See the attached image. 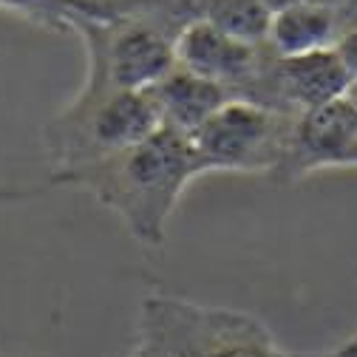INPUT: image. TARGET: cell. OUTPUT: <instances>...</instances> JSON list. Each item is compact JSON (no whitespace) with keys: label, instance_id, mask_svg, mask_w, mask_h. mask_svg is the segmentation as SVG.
<instances>
[{"label":"cell","instance_id":"7","mask_svg":"<svg viewBox=\"0 0 357 357\" xmlns=\"http://www.w3.org/2000/svg\"><path fill=\"white\" fill-rule=\"evenodd\" d=\"M270 49V46H266ZM354 74L335 46L303 54H273L264 74L261 105L289 116L324 108L349 94Z\"/></svg>","mask_w":357,"mask_h":357},{"label":"cell","instance_id":"6","mask_svg":"<svg viewBox=\"0 0 357 357\" xmlns=\"http://www.w3.org/2000/svg\"><path fill=\"white\" fill-rule=\"evenodd\" d=\"M176 66L225 85L236 100L261 105L264 74L270 63L266 43L241 40L210 23H190L173 37Z\"/></svg>","mask_w":357,"mask_h":357},{"label":"cell","instance_id":"3","mask_svg":"<svg viewBox=\"0 0 357 357\" xmlns=\"http://www.w3.org/2000/svg\"><path fill=\"white\" fill-rule=\"evenodd\" d=\"M68 31L85 46V82L79 94L148 91L176 66L173 37L142 17L77 15Z\"/></svg>","mask_w":357,"mask_h":357},{"label":"cell","instance_id":"5","mask_svg":"<svg viewBox=\"0 0 357 357\" xmlns=\"http://www.w3.org/2000/svg\"><path fill=\"white\" fill-rule=\"evenodd\" d=\"M295 116L250 100H230L204 119L190 142L207 173H264L281 176Z\"/></svg>","mask_w":357,"mask_h":357},{"label":"cell","instance_id":"1","mask_svg":"<svg viewBox=\"0 0 357 357\" xmlns=\"http://www.w3.org/2000/svg\"><path fill=\"white\" fill-rule=\"evenodd\" d=\"M199 176H204V167L190 137L159 125L151 137L105 159L54 170L52 185L88 193L111 210L139 244L162 247L178 202Z\"/></svg>","mask_w":357,"mask_h":357},{"label":"cell","instance_id":"15","mask_svg":"<svg viewBox=\"0 0 357 357\" xmlns=\"http://www.w3.org/2000/svg\"><path fill=\"white\" fill-rule=\"evenodd\" d=\"M349 340H351V343H354V346H357V335H354V337H349Z\"/></svg>","mask_w":357,"mask_h":357},{"label":"cell","instance_id":"13","mask_svg":"<svg viewBox=\"0 0 357 357\" xmlns=\"http://www.w3.org/2000/svg\"><path fill=\"white\" fill-rule=\"evenodd\" d=\"M258 3L266 9V15H275V12H281V9H289V6H295V3H303V0H258Z\"/></svg>","mask_w":357,"mask_h":357},{"label":"cell","instance_id":"11","mask_svg":"<svg viewBox=\"0 0 357 357\" xmlns=\"http://www.w3.org/2000/svg\"><path fill=\"white\" fill-rule=\"evenodd\" d=\"M0 9L15 12L43 29L68 31L71 17H105L102 0H0Z\"/></svg>","mask_w":357,"mask_h":357},{"label":"cell","instance_id":"4","mask_svg":"<svg viewBox=\"0 0 357 357\" xmlns=\"http://www.w3.org/2000/svg\"><path fill=\"white\" fill-rule=\"evenodd\" d=\"M162 125L148 91H114V94H79L43 130L54 170H74L105 159Z\"/></svg>","mask_w":357,"mask_h":357},{"label":"cell","instance_id":"12","mask_svg":"<svg viewBox=\"0 0 357 357\" xmlns=\"http://www.w3.org/2000/svg\"><path fill=\"white\" fill-rule=\"evenodd\" d=\"M335 49L340 52L343 63L349 66V71H351L354 79H357V20L349 23V29L340 34V40H337V46H335Z\"/></svg>","mask_w":357,"mask_h":357},{"label":"cell","instance_id":"16","mask_svg":"<svg viewBox=\"0 0 357 357\" xmlns=\"http://www.w3.org/2000/svg\"><path fill=\"white\" fill-rule=\"evenodd\" d=\"M128 357H142V354H133V351H130V354H128Z\"/></svg>","mask_w":357,"mask_h":357},{"label":"cell","instance_id":"2","mask_svg":"<svg viewBox=\"0 0 357 357\" xmlns=\"http://www.w3.org/2000/svg\"><path fill=\"white\" fill-rule=\"evenodd\" d=\"M133 354L142 357H295L258 318L153 292L139 303Z\"/></svg>","mask_w":357,"mask_h":357},{"label":"cell","instance_id":"8","mask_svg":"<svg viewBox=\"0 0 357 357\" xmlns=\"http://www.w3.org/2000/svg\"><path fill=\"white\" fill-rule=\"evenodd\" d=\"M332 167H357V111L346 97L295 116L289 153L278 178L298 182Z\"/></svg>","mask_w":357,"mask_h":357},{"label":"cell","instance_id":"14","mask_svg":"<svg viewBox=\"0 0 357 357\" xmlns=\"http://www.w3.org/2000/svg\"><path fill=\"white\" fill-rule=\"evenodd\" d=\"M346 100L354 105V111H357V79L351 82V88H349V94H346Z\"/></svg>","mask_w":357,"mask_h":357},{"label":"cell","instance_id":"10","mask_svg":"<svg viewBox=\"0 0 357 357\" xmlns=\"http://www.w3.org/2000/svg\"><path fill=\"white\" fill-rule=\"evenodd\" d=\"M148 94L156 105L162 125L178 133H188V137L204 119H210L221 105L236 100L225 85L204 79L178 66H173V71H167L153 88H148Z\"/></svg>","mask_w":357,"mask_h":357},{"label":"cell","instance_id":"9","mask_svg":"<svg viewBox=\"0 0 357 357\" xmlns=\"http://www.w3.org/2000/svg\"><path fill=\"white\" fill-rule=\"evenodd\" d=\"M105 17L130 15L142 17L170 37L190 23H210L241 40L264 43L270 15L258 0H102Z\"/></svg>","mask_w":357,"mask_h":357}]
</instances>
